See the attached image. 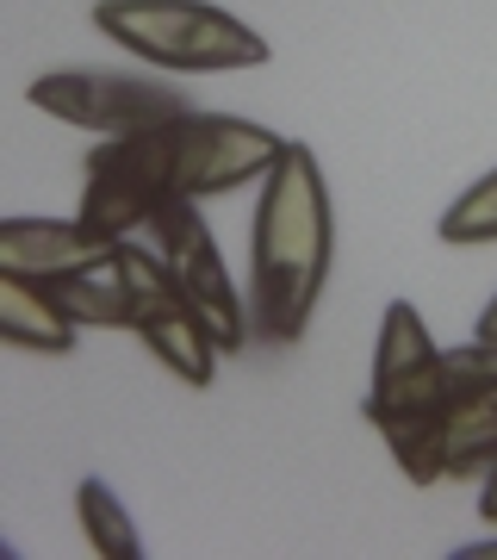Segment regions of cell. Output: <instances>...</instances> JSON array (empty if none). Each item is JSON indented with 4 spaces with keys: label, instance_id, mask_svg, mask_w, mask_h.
<instances>
[{
    "label": "cell",
    "instance_id": "1",
    "mask_svg": "<svg viewBox=\"0 0 497 560\" xmlns=\"http://www.w3.org/2000/svg\"><path fill=\"white\" fill-rule=\"evenodd\" d=\"M336 249V219L323 194V168L305 143L286 138L280 162L261 175L249 224V330L261 349H293L318 312L323 275Z\"/></svg>",
    "mask_w": 497,
    "mask_h": 560
},
{
    "label": "cell",
    "instance_id": "2",
    "mask_svg": "<svg viewBox=\"0 0 497 560\" xmlns=\"http://www.w3.org/2000/svg\"><path fill=\"white\" fill-rule=\"evenodd\" d=\"M94 32L143 57L150 69H175V75L261 69L274 57L256 25H242L237 13H224L212 0H99Z\"/></svg>",
    "mask_w": 497,
    "mask_h": 560
},
{
    "label": "cell",
    "instance_id": "3",
    "mask_svg": "<svg viewBox=\"0 0 497 560\" xmlns=\"http://www.w3.org/2000/svg\"><path fill=\"white\" fill-rule=\"evenodd\" d=\"M448 405V381H441V349L429 342L417 305L392 300L379 318V342H374V386H367V423H374L386 448L411 455L423 442V430L441 418Z\"/></svg>",
    "mask_w": 497,
    "mask_h": 560
},
{
    "label": "cell",
    "instance_id": "4",
    "mask_svg": "<svg viewBox=\"0 0 497 560\" xmlns=\"http://www.w3.org/2000/svg\"><path fill=\"white\" fill-rule=\"evenodd\" d=\"M143 243L162 256V268L180 287V300L193 305V318L205 324V337L218 342L224 355H237V349L256 342V330H249V300L237 293V280L224 268L212 224L199 219V200H168L156 219L143 224Z\"/></svg>",
    "mask_w": 497,
    "mask_h": 560
},
{
    "label": "cell",
    "instance_id": "5",
    "mask_svg": "<svg viewBox=\"0 0 497 560\" xmlns=\"http://www.w3.org/2000/svg\"><path fill=\"white\" fill-rule=\"evenodd\" d=\"M175 200V175H168V138L138 131V138H99V150L81 168V212L75 219L99 237H138L162 206Z\"/></svg>",
    "mask_w": 497,
    "mask_h": 560
},
{
    "label": "cell",
    "instance_id": "6",
    "mask_svg": "<svg viewBox=\"0 0 497 560\" xmlns=\"http://www.w3.org/2000/svg\"><path fill=\"white\" fill-rule=\"evenodd\" d=\"M168 138V175H175V200H218L261 180L280 162L286 138L268 125L224 119V113H180L162 125Z\"/></svg>",
    "mask_w": 497,
    "mask_h": 560
},
{
    "label": "cell",
    "instance_id": "7",
    "mask_svg": "<svg viewBox=\"0 0 497 560\" xmlns=\"http://www.w3.org/2000/svg\"><path fill=\"white\" fill-rule=\"evenodd\" d=\"M25 101L50 113V119L94 131V138H138L156 125L193 113L180 88L168 81H143V75H94V69H62V75H38Z\"/></svg>",
    "mask_w": 497,
    "mask_h": 560
},
{
    "label": "cell",
    "instance_id": "8",
    "mask_svg": "<svg viewBox=\"0 0 497 560\" xmlns=\"http://www.w3.org/2000/svg\"><path fill=\"white\" fill-rule=\"evenodd\" d=\"M119 261H125V287H131V337H138L175 381L212 386L224 349L205 337V324L193 318V305L180 300V287H175V275L162 268V256L150 243L125 237Z\"/></svg>",
    "mask_w": 497,
    "mask_h": 560
},
{
    "label": "cell",
    "instance_id": "9",
    "mask_svg": "<svg viewBox=\"0 0 497 560\" xmlns=\"http://www.w3.org/2000/svg\"><path fill=\"white\" fill-rule=\"evenodd\" d=\"M411 486H436V480H473L497 467V386L460 393L441 405V418L423 430V442L411 455H398Z\"/></svg>",
    "mask_w": 497,
    "mask_h": 560
},
{
    "label": "cell",
    "instance_id": "10",
    "mask_svg": "<svg viewBox=\"0 0 497 560\" xmlns=\"http://www.w3.org/2000/svg\"><path fill=\"white\" fill-rule=\"evenodd\" d=\"M119 243L87 231L81 219H7L0 224V275L25 280H57L94 261H113Z\"/></svg>",
    "mask_w": 497,
    "mask_h": 560
},
{
    "label": "cell",
    "instance_id": "11",
    "mask_svg": "<svg viewBox=\"0 0 497 560\" xmlns=\"http://www.w3.org/2000/svg\"><path fill=\"white\" fill-rule=\"evenodd\" d=\"M0 342L32 349V355H69L75 349V318L57 305L44 280L0 275Z\"/></svg>",
    "mask_w": 497,
    "mask_h": 560
},
{
    "label": "cell",
    "instance_id": "12",
    "mask_svg": "<svg viewBox=\"0 0 497 560\" xmlns=\"http://www.w3.org/2000/svg\"><path fill=\"white\" fill-rule=\"evenodd\" d=\"M57 305L81 324H94V330H131V287H125V261H94V268H75V275H57L44 280Z\"/></svg>",
    "mask_w": 497,
    "mask_h": 560
},
{
    "label": "cell",
    "instance_id": "13",
    "mask_svg": "<svg viewBox=\"0 0 497 560\" xmlns=\"http://www.w3.org/2000/svg\"><path fill=\"white\" fill-rule=\"evenodd\" d=\"M75 517H81V536H87V548L106 560H138L143 541H138V523L125 517L119 492L106 480H81L75 486Z\"/></svg>",
    "mask_w": 497,
    "mask_h": 560
},
{
    "label": "cell",
    "instance_id": "14",
    "mask_svg": "<svg viewBox=\"0 0 497 560\" xmlns=\"http://www.w3.org/2000/svg\"><path fill=\"white\" fill-rule=\"evenodd\" d=\"M436 237L448 249H485V243H497V168L485 180H473L460 200H448Z\"/></svg>",
    "mask_w": 497,
    "mask_h": 560
},
{
    "label": "cell",
    "instance_id": "15",
    "mask_svg": "<svg viewBox=\"0 0 497 560\" xmlns=\"http://www.w3.org/2000/svg\"><path fill=\"white\" fill-rule=\"evenodd\" d=\"M478 517H485V523H497V467L485 474V486H478Z\"/></svg>",
    "mask_w": 497,
    "mask_h": 560
},
{
    "label": "cell",
    "instance_id": "16",
    "mask_svg": "<svg viewBox=\"0 0 497 560\" xmlns=\"http://www.w3.org/2000/svg\"><path fill=\"white\" fill-rule=\"evenodd\" d=\"M473 337H485V342H497V300H492V305H485V312H478V330H473Z\"/></svg>",
    "mask_w": 497,
    "mask_h": 560
}]
</instances>
